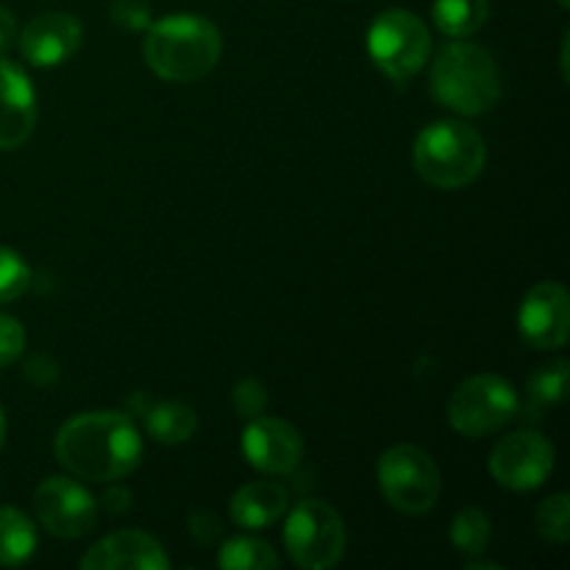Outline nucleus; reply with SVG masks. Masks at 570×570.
<instances>
[{
    "label": "nucleus",
    "mask_w": 570,
    "mask_h": 570,
    "mask_svg": "<svg viewBox=\"0 0 570 570\" xmlns=\"http://www.w3.org/2000/svg\"><path fill=\"white\" fill-rule=\"evenodd\" d=\"M53 451L59 465L83 482H117L142 460V438L122 412H83L56 432Z\"/></svg>",
    "instance_id": "nucleus-1"
},
{
    "label": "nucleus",
    "mask_w": 570,
    "mask_h": 570,
    "mask_svg": "<svg viewBox=\"0 0 570 570\" xmlns=\"http://www.w3.org/2000/svg\"><path fill=\"white\" fill-rule=\"evenodd\" d=\"M223 53V37L200 14H170L150 22L142 42L145 65L170 83H193L209 76Z\"/></svg>",
    "instance_id": "nucleus-2"
},
{
    "label": "nucleus",
    "mask_w": 570,
    "mask_h": 570,
    "mask_svg": "<svg viewBox=\"0 0 570 570\" xmlns=\"http://www.w3.org/2000/svg\"><path fill=\"white\" fill-rule=\"evenodd\" d=\"M429 87L445 109L462 117H476L499 104L501 72L490 50L460 39L440 48Z\"/></svg>",
    "instance_id": "nucleus-3"
},
{
    "label": "nucleus",
    "mask_w": 570,
    "mask_h": 570,
    "mask_svg": "<svg viewBox=\"0 0 570 570\" xmlns=\"http://www.w3.org/2000/svg\"><path fill=\"white\" fill-rule=\"evenodd\" d=\"M488 161V145L473 126L440 120L423 128L412 148V165L426 184L438 189H462L479 178Z\"/></svg>",
    "instance_id": "nucleus-4"
},
{
    "label": "nucleus",
    "mask_w": 570,
    "mask_h": 570,
    "mask_svg": "<svg viewBox=\"0 0 570 570\" xmlns=\"http://www.w3.org/2000/svg\"><path fill=\"white\" fill-rule=\"evenodd\" d=\"M284 549L304 570L334 568L345 554L343 518L326 501H298L284 523Z\"/></svg>",
    "instance_id": "nucleus-5"
},
{
    "label": "nucleus",
    "mask_w": 570,
    "mask_h": 570,
    "mask_svg": "<svg viewBox=\"0 0 570 570\" xmlns=\"http://www.w3.org/2000/svg\"><path fill=\"white\" fill-rule=\"evenodd\" d=\"M367 53L373 65L393 81L415 76L432 56V33L426 22L406 9H387L367 31Z\"/></svg>",
    "instance_id": "nucleus-6"
},
{
    "label": "nucleus",
    "mask_w": 570,
    "mask_h": 570,
    "mask_svg": "<svg viewBox=\"0 0 570 570\" xmlns=\"http://www.w3.org/2000/svg\"><path fill=\"white\" fill-rule=\"evenodd\" d=\"M379 488L393 510L423 515L440 499V468L417 445H393L379 456Z\"/></svg>",
    "instance_id": "nucleus-7"
},
{
    "label": "nucleus",
    "mask_w": 570,
    "mask_h": 570,
    "mask_svg": "<svg viewBox=\"0 0 570 570\" xmlns=\"http://www.w3.org/2000/svg\"><path fill=\"white\" fill-rule=\"evenodd\" d=\"M515 387L495 373H476L454 390L449 401V423L465 438H488L515 417Z\"/></svg>",
    "instance_id": "nucleus-8"
},
{
    "label": "nucleus",
    "mask_w": 570,
    "mask_h": 570,
    "mask_svg": "<svg viewBox=\"0 0 570 570\" xmlns=\"http://www.w3.org/2000/svg\"><path fill=\"white\" fill-rule=\"evenodd\" d=\"M554 445L534 429H521L495 443L490 451V473L495 482L515 493L538 490L554 471Z\"/></svg>",
    "instance_id": "nucleus-9"
},
{
    "label": "nucleus",
    "mask_w": 570,
    "mask_h": 570,
    "mask_svg": "<svg viewBox=\"0 0 570 570\" xmlns=\"http://www.w3.org/2000/svg\"><path fill=\"white\" fill-rule=\"evenodd\" d=\"M33 510L39 523L56 538H83L98 521V504L92 493L67 476H50L33 493Z\"/></svg>",
    "instance_id": "nucleus-10"
},
{
    "label": "nucleus",
    "mask_w": 570,
    "mask_h": 570,
    "mask_svg": "<svg viewBox=\"0 0 570 570\" xmlns=\"http://www.w3.org/2000/svg\"><path fill=\"white\" fill-rule=\"evenodd\" d=\"M518 332L532 348L557 351L570 334V295L560 282H540L523 295Z\"/></svg>",
    "instance_id": "nucleus-11"
},
{
    "label": "nucleus",
    "mask_w": 570,
    "mask_h": 570,
    "mask_svg": "<svg viewBox=\"0 0 570 570\" xmlns=\"http://www.w3.org/2000/svg\"><path fill=\"white\" fill-rule=\"evenodd\" d=\"M243 454L250 468L267 476L293 473L304 460V438L298 429L278 417H250L243 432Z\"/></svg>",
    "instance_id": "nucleus-12"
},
{
    "label": "nucleus",
    "mask_w": 570,
    "mask_h": 570,
    "mask_svg": "<svg viewBox=\"0 0 570 570\" xmlns=\"http://www.w3.org/2000/svg\"><path fill=\"white\" fill-rule=\"evenodd\" d=\"M81 22L65 11L37 14L20 33V53L33 67H59L81 48Z\"/></svg>",
    "instance_id": "nucleus-13"
},
{
    "label": "nucleus",
    "mask_w": 570,
    "mask_h": 570,
    "mask_svg": "<svg viewBox=\"0 0 570 570\" xmlns=\"http://www.w3.org/2000/svg\"><path fill=\"white\" fill-rule=\"evenodd\" d=\"M83 570H165L170 566L159 540L128 529L95 543L78 562Z\"/></svg>",
    "instance_id": "nucleus-14"
},
{
    "label": "nucleus",
    "mask_w": 570,
    "mask_h": 570,
    "mask_svg": "<svg viewBox=\"0 0 570 570\" xmlns=\"http://www.w3.org/2000/svg\"><path fill=\"white\" fill-rule=\"evenodd\" d=\"M37 126V95L26 72L0 59V150H14Z\"/></svg>",
    "instance_id": "nucleus-15"
},
{
    "label": "nucleus",
    "mask_w": 570,
    "mask_h": 570,
    "mask_svg": "<svg viewBox=\"0 0 570 570\" xmlns=\"http://www.w3.org/2000/svg\"><path fill=\"white\" fill-rule=\"evenodd\" d=\"M287 490L278 482H248L232 495V521L243 529H267L284 515Z\"/></svg>",
    "instance_id": "nucleus-16"
},
{
    "label": "nucleus",
    "mask_w": 570,
    "mask_h": 570,
    "mask_svg": "<svg viewBox=\"0 0 570 570\" xmlns=\"http://www.w3.org/2000/svg\"><path fill=\"white\" fill-rule=\"evenodd\" d=\"M145 426L154 440L165 445L187 443L198 429V417H195L193 406L184 401H159V404L145 410Z\"/></svg>",
    "instance_id": "nucleus-17"
},
{
    "label": "nucleus",
    "mask_w": 570,
    "mask_h": 570,
    "mask_svg": "<svg viewBox=\"0 0 570 570\" xmlns=\"http://www.w3.org/2000/svg\"><path fill=\"white\" fill-rule=\"evenodd\" d=\"M37 551V529L26 512L0 507V566L17 568Z\"/></svg>",
    "instance_id": "nucleus-18"
},
{
    "label": "nucleus",
    "mask_w": 570,
    "mask_h": 570,
    "mask_svg": "<svg viewBox=\"0 0 570 570\" xmlns=\"http://www.w3.org/2000/svg\"><path fill=\"white\" fill-rule=\"evenodd\" d=\"M490 0H434L432 17L445 37L465 39L488 22Z\"/></svg>",
    "instance_id": "nucleus-19"
},
{
    "label": "nucleus",
    "mask_w": 570,
    "mask_h": 570,
    "mask_svg": "<svg viewBox=\"0 0 570 570\" xmlns=\"http://www.w3.org/2000/svg\"><path fill=\"white\" fill-rule=\"evenodd\" d=\"M217 566L226 570H271L278 566V554L265 540L232 538L223 543Z\"/></svg>",
    "instance_id": "nucleus-20"
},
{
    "label": "nucleus",
    "mask_w": 570,
    "mask_h": 570,
    "mask_svg": "<svg viewBox=\"0 0 570 570\" xmlns=\"http://www.w3.org/2000/svg\"><path fill=\"white\" fill-rule=\"evenodd\" d=\"M490 538H493V527H490V518L484 515L476 507H465L454 515L451 521V543L460 554L465 557H479L488 551Z\"/></svg>",
    "instance_id": "nucleus-21"
},
{
    "label": "nucleus",
    "mask_w": 570,
    "mask_h": 570,
    "mask_svg": "<svg viewBox=\"0 0 570 570\" xmlns=\"http://www.w3.org/2000/svg\"><path fill=\"white\" fill-rule=\"evenodd\" d=\"M568 376H570V365L566 360H557V362H549V365L538 367V371L529 376V384H527V399L529 404H532V410L540 412L560 404V401L566 399Z\"/></svg>",
    "instance_id": "nucleus-22"
},
{
    "label": "nucleus",
    "mask_w": 570,
    "mask_h": 570,
    "mask_svg": "<svg viewBox=\"0 0 570 570\" xmlns=\"http://www.w3.org/2000/svg\"><path fill=\"white\" fill-rule=\"evenodd\" d=\"M534 529L549 543H568L570 538V499L568 493H554L534 512Z\"/></svg>",
    "instance_id": "nucleus-23"
},
{
    "label": "nucleus",
    "mask_w": 570,
    "mask_h": 570,
    "mask_svg": "<svg viewBox=\"0 0 570 570\" xmlns=\"http://www.w3.org/2000/svg\"><path fill=\"white\" fill-rule=\"evenodd\" d=\"M31 287V267L14 248H0V304L20 298Z\"/></svg>",
    "instance_id": "nucleus-24"
},
{
    "label": "nucleus",
    "mask_w": 570,
    "mask_h": 570,
    "mask_svg": "<svg viewBox=\"0 0 570 570\" xmlns=\"http://www.w3.org/2000/svg\"><path fill=\"white\" fill-rule=\"evenodd\" d=\"M232 404L234 410L243 417H259L267 410V390L265 384L256 382V379H243V382L234 384L232 390Z\"/></svg>",
    "instance_id": "nucleus-25"
},
{
    "label": "nucleus",
    "mask_w": 570,
    "mask_h": 570,
    "mask_svg": "<svg viewBox=\"0 0 570 570\" xmlns=\"http://www.w3.org/2000/svg\"><path fill=\"white\" fill-rule=\"evenodd\" d=\"M26 348V328L17 317L0 312V367H9L11 362L20 360Z\"/></svg>",
    "instance_id": "nucleus-26"
},
{
    "label": "nucleus",
    "mask_w": 570,
    "mask_h": 570,
    "mask_svg": "<svg viewBox=\"0 0 570 570\" xmlns=\"http://www.w3.org/2000/svg\"><path fill=\"white\" fill-rule=\"evenodd\" d=\"M111 20L128 31H145L150 26L148 0H115L111 3Z\"/></svg>",
    "instance_id": "nucleus-27"
},
{
    "label": "nucleus",
    "mask_w": 570,
    "mask_h": 570,
    "mask_svg": "<svg viewBox=\"0 0 570 570\" xmlns=\"http://www.w3.org/2000/svg\"><path fill=\"white\" fill-rule=\"evenodd\" d=\"M26 376L28 382H33L37 387H48V384H53L56 379H59V365H56L50 356L37 354L26 362Z\"/></svg>",
    "instance_id": "nucleus-28"
},
{
    "label": "nucleus",
    "mask_w": 570,
    "mask_h": 570,
    "mask_svg": "<svg viewBox=\"0 0 570 570\" xmlns=\"http://www.w3.org/2000/svg\"><path fill=\"white\" fill-rule=\"evenodd\" d=\"M189 532L198 540H204V543H212L220 534V523L209 512H195V515H189Z\"/></svg>",
    "instance_id": "nucleus-29"
},
{
    "label": "nucleus",
    "mask_w": 570,
    "mask_h": 570,
    "mask_svg": "<svg viewBox=\"0 0 570 570\" xmlns=\"http://www.w3.org/2000/svg\"><path fill=\"white\" fill-rule=\"evenodd\" d=\"M17 39V20L6 6H0V56L14 45Z\"/></svg>",
    "instance_id": "nucleus-30"
},
{
    "label": "nucleus",
    "mask_w": 570,
    "mask_h": 570,
    "mask_svg": "<svg viewBox=\"0 0 570 570\" xmlns=\"http://www.w3.org/2000/svg\"><path fill=\"white\" fill-rule=\"evenodd\" d=\"M104 507L109 512H126L128 507H131V493H128L126 488H109L106 490V499H104Z\"/></svg>",
    "instance_id": "nucleus-31"
},
{
    "label": "nucleus",
    "mask_w": 570,
    "mask_h": 570,
    "mask_svg": "<svg viewBox=\"0 0 570 570\" xmlns=\"http://www.w3.org/2000/svg\"><path fill=\"white\" fill-rule=\"evenodd\" d=\"M465 570H499V566H493V562H468Z\"/></svg>",
    "instance_id": "nucleus-32"
},
{
    "label": "nucleus",
    "mask_w": 570,
    "mask_h": 570,
    "mask_svg": "<svg viewBox=\"0 0 570 570\" xmlns=\"http://www.w3.org/2000/svg\"><path fill=\"white\" fill-rule=\"evenodd\" d=\"M3 440H6V415H3V406H0V449H3Z\"/></svg>",
    "instance_id": "nucleus-33"
},
{
    "label": "nucleus",
    "mask_w": 570,
    "mask_h": 570,
    "mask_svg": "<svg viewBox=\"0 0 570 570\" xmlns=\"http://www.w3.org/2000/svg\"><path fill=\"white\" fill-rule=\"evenodd\" d=\"M557 3H560L562 9H568V6H570V0H557Z\"/></svg>",
    "instance_id": "nucleus-34"
}]
</instances>
